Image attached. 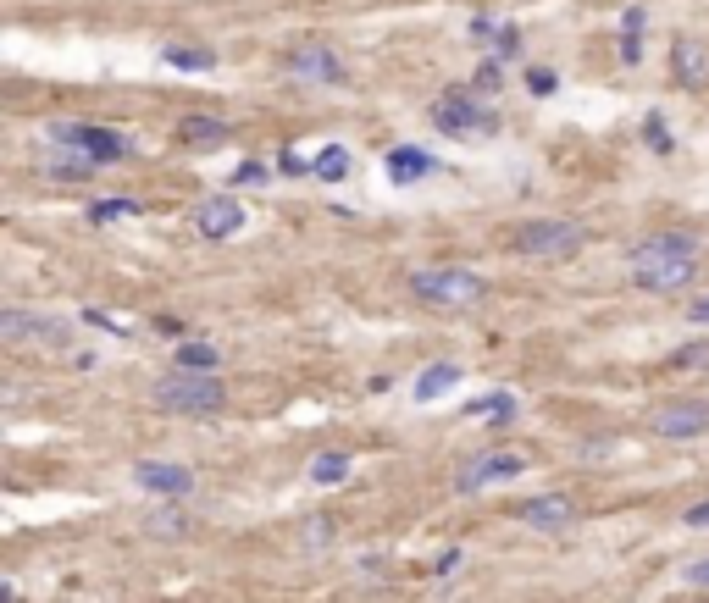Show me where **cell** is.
<instances>
[{"label":"cell","mask_w":709,"mask_h":603,"mask_svg":"<svg viewBox=\"0 0 709 603\" xmlns=\"http://www.w3.org/2000/svg\"><path fill=\"white\" fill-rule=\"evenodd\" d=\"M626 261H632L637 288H649V294H676V288H687L693 272H698V238L693 233H649Z\"/></svg>","instance_id":"obj_1"},{"label":"cell","mask_w":709,"mask_h":603,"mask_svg":"<svg viewBox=\"0 0 709 603\" xmlns=\"http://www.w3.org/2000/svg\"><path fill=\"white\" fill-rule=\"evenodd\" d=\"M150 399H156V410H172V415H217L228 393H222V382L211 377V371H178L172 366L167 377H156Z\"/></svg>","instance_id":"obj_2"},{"label":"cell","mask_w":709,"mask_h":603,"mask_svg":"<svg viewBox=\"0 0 709 603\" xmlns=\"http://www.w3.org/2000/svg\"><path fill=\"white\" fill-rule=\"evenodd\" d=\"M410 294L421 305H438V310H471L488 299V283L477 272H460V266H433V272L410 277Z\"/></svg>","instance_id":"obj_3"},{"label":"cell","mask_w":709,"mask_h":603,"mask_svg":"<svg viewBox=\"0 0 709 603\" xmlns=\"http://www.w3.org/2000/svg\"><path fill=\"white\" fill-rule=\"evenodd\" d=\"M433 122L444 133H455V139H493V133H499V117H493L488 106H477L471 95L433 100Z\"/></svg>","instance_id":"obj_4"},{"label":"cell","mask_w":709,"mask_h":603,"mask_svg":"<svg viewBox=\"0 0 709 603\" xmlns=\"http://www.w3.org/2000/svg\"><path fill=\"white\" fill-rule=\"evenodd\" d=\"M582 244H588V233H582L577 222H560V216H543V222L521 227V249L538 255V261H560V255H571V249H582Z\"/></svg>","instance_id":"obj_5"},{"label":"cell","mask_w":709,"mask_h":603,"mask_svg":"<svg viewBox=\"0 0 709 603\" xmlns=\"http://www.w3.org/2000/svg\"><path fill=\"white\" fill-rule=\"evenodd\" d=\"M50 144H67V150H84L95 161H122L128 155V139L111 128H95V122H56L50 128Z\"/></svg>","instance_id":"obj_6"},{"label":"cell","mask_w":709,"mask_h":603,"mask_svg":"<svg viewBox=\"0 0 709 603\" xmlns=\"http://www.w3.org/2000/svg\"><path fill=\"white\" fill-rule=\"evenodd\" d=\"M289 72H294L300 83H322V89H344V78H349L344 61H338L333 50L322 45V39H305V45L289 56Z\"/></svg>","instance_id":"obj_7"},{"label":"cell","mask_w":709,"mask_h":603,"mask_svg":"<svg viewBox=\"0 0 709 603\" xmlns=\"http://www.w3.org/2000/svg\"><path fill=\"white\" fill-rule=\"evenodd\" d=\"M0 338L23 349V343H67V321L34 316V310H0Z\"/></svg>","instance_id":"obj_8"},{"label":"cell","mask_w":709,"mask_h":603,"mask_svg":"<svg viewBox=\"0 0 709 603\" xmlns=\"http://www.w3.org/2000/svg\"><path fill=\"white\" fill-rule=\"evenodd\" d=\"M654 432H660V438H671V443L704 438V432H709V404H704V399H676V404H665V410L654 415Z\"/></svg>","instance_id":"obj_9"},{"label":"cell","mask_w":709,"mask_h":603,"mask_svg":"<svg viewBox=\"0 0 709 603\" xmlns=\"http://www.w3.org/2000/svg\"><path fill=\"white\" fill-rule=\"evenodd\" d=\"M521 471H527L521 454H477V460L460 465L455 487H460V493H482L488 482H510V476H521Z\"/></svg>","instance_id":"obj_10"},{"label":"cell","mask_w":709,"mask_h":603,"mask_svg":"<svg viewBox=\"0 0 709 603\" xmlns=\"http://www.w3.org/2000/svg\"><path fill=\"white\" fill-rule=\"evenodd\" d=\"M133 482L145 487V493L183 498L194 487V471H189V465H172V460H139V465H133Z\"/></svg>","instance_id":"obj_11"},{"label":"cell","mask_w":709,"mask_h":603,"mask_svg":"<svg viewBox=\"0 0 709 603\" xmlns=\"http://www.w3.org/2000/svg\"><path fill=\"white\" fill-rule=\"evenodd\" d=\"M194 227H200L205 238H233L244 227V205L233 200V194H211V200L194 205Z\"/></svg>","instance_id":"obj_12"},{"label":"cell","mask_w":709,"mask_h":603,"mask_svg":"<svg viewBox=\"0 0 709 603\" xmlns=\"http://www.w3.org/2000/svg\"><path fill=\"white\" fill-rule=\"evenodd\" d=\"M521 521L538 526V532H565V526L577 521V504L565 493H543V498H532V504H521Z\"/></svg>","instance_id":"obj_13"},{"label":"cell","mask_w":709,"mask_h":603,"mask_svg":"<svg viewBox=\"0 0 709 603\" xmlns=\"http://www.w3.org/2000/svg\"><path fill=\"white\" fill-rule=\"evenodd\" d=\"M671 72L682 89H704L709 83V50L698 45V39H676L671 45Z\"/></svg>","instance_id":"obj_14"},{"label":"cell","mask_w":709,"mask_h":603,"mask_svg":"<svg viewBox=\"0 0 709 603\" xmlns=\"http://www.w3.org/2000/svg\"><path fill=\"white\" fill-rule=\"evenodd\" d=\"M438 161L427 150H416V144H399V150H388V178L394 183H421V178H433Z\"/></svg>","instance_id":"obj_15"},{"label":"cell","mask_w":709,"mask_h":603,"mask_svg":"<svg viewBox=\"0 0 709 603\" xmlns=\"http://www.w3.org/2000/svg\"><path fill=\"white\" fill-rule=\"evenodd\" d=\"M95 155H84V150H67V144H56V150L45 155V172L50 178H61V183H84V178H95Z\"/></svg>","instance_id":"obj_16"},{"label":"cell","mask_w":709,"mask_h":603,"mask_svg":"<svg viewBox=\"0 0 709 603\" xmlns=\"http://www.w3.org/2000/svg\"><path fill=\"white\" fill-rule=\"evenodd\" d=\"M449 388H460V366L455 360H433V366L416 377V388H410V399H421V404H433L438 393H449Z\"/></svg>","instance_id":"obj_17"},{"label":"cell","mask_w":709,"mask_h":603,"mask_svg":"<svg viewBox=\"0 0 709 603\" xmlns=\"http://www.w3.org/2000/svg\"><path fill=\"white\" fill-rule=\"evenodd\" d=\"M228 122H222V117H183L178 122V139L183 144H228Z\"/></svg>","instance_id":"obj_18"},{"label":"cell","mask_w":709,"mask_h":603,"mask_svg":"<svg viewBox=\"0 0 709 603\" xmlns=\"http://www.w3.org/2000/svg\"><path fill=\"white\" fill-rule=\"evenodd\" d=\"M161 67H178V72H211L217 56L200 45H161Z\"/></svg>","instance_id":"obj_19"},{"label":"cell","mask_w":709,"mask_h":603,"mask_svg":"<svg viewBox=\"0 0 709 603\" xmlns=\"http://www.w3.org/2000/svg\"><path fill=\"white\" fill-rule=\"evenodd\" d=\"M349 471H355V460H349L344 449H327V454H316V460H311V482L316 487H338Z\"/></svg>","instance_id":"obj_20"},{"label":"cell","mask_w":709,"mask_h":603,"mask_svg":"<svg viewBox=\"0 0 709 603\" xmlns=\"http://www.w3.org/2000/svg\"><path fill=\"white\" fill-rule=\"evenodd\" d=\"M172 366L178 371H217L222 349H211V343H178V349H172Z\"/></svg>","instance_id":"obj_21"},{"label":"cell","mask_w":709,"mask_h":603,"mask_svg":"<svg viewBox=\"0 0 709 603\" xmlns=\"http://www.w3.org/2000/svg\"><path fill=\"white\" fill-rule=\"evenodd\" d=\"M349 166H355V161H349V150H344V144H327V150L311 161V172H316L322 183H344V178H349Z\"/></svg>","instance_id":"obj_22"},{"label":"cell","mask_w":709,"mask_h":603,"mask_svg":"<svg viewBox=\"0 0 709 603\" xmlns=\"http://www.w3.org/2000/svg\"><path fill=\"white\" fill-rule=\"evenodd\" d=\"M466 415H477V421H510V415H516V399H510V393H493V399H471Z\"/></svg>","instance_id":"obj_23"},{"label":"cell","mask_w":709,"mask_h":603,"mask_svg":"<svg viewBox=\"0 0 709 603\" xmlns=\"http://www.w3.org/2000/svg\"><path fill=\"white\" fill-rule=\"evenodd\" d=\"M145 526H150V537H183L189 532V515H183V509H156Z\"/></svg>","instance_id":"obj_24"},{"label":"cell","mask_w":709,"mask_h":603,"mask_svg":"<svg viewBox=\"0 0 709 603\" xmlns=\"http://www.w3.org/2000/svg\"><path fill=\"white\" fill-rule=\"evenodd\" d=\"M643 139H649V150H660V155H671V150H676L671 122H665L660 111H649V117H643Z\"/></svg>","instance_id":"obj_25"},{"label":"cell","mask_w":709,"mask_h":603,"mask_svg":"<svg viewBox=\"0 0 709 603\" xmlns=\"http://www.w3.org/2000/svg\"><path fill=\"white\" fill-rule=\"evenodd\" d=\"M122 216H139L133 200H95L89 205V222H122Z\"/></svg>","instance_id":"obj_26"},{"label":"cell","mask_w":709,"mask_h":603,"mask_svg":"<svg viewBox=\"0 0 709 603\" xmlns=\"http://www.w3.org/2000/svg\"><path fill=\"white\" fill-rule=\"evenodd\" d=\"M527 89H532V95H538V100H549L554 89H560V78H554L549 67H527Z\"/></svg>","instance_id":"obj_27"},{"label":"cell","mask_w":709,"mask_h":603,"mask_svg":"<svg viewBox=\"0 0 709 603\" xmlns=\"http://www.w3.org/2000/svg\"><path fill=\"white\" fill-rule=\"evenodd\" d=\"M471 89H477V95H493V89H499V61H482L477 78H471Z\"/></svg>","instance_id":"obj_28"},{"label":"cell","mask_w":709,"mask_h":603,"mask_svg":"<svg viewBox=\"0 0 709 603\" xmlns=\"http://www.w3.org/2000/svg\"><path fill=\"white\" fill-rule=\"evenodd\" d=\"M305 543H311V548L333 543V521H327V515H316V521H305Z\"/></svg>","instance_id":"obj_29"},{"label":"cell","mask_w":709,"mask_h":603,"mask_svg":"<svg viewBox=\"0 0 709 603\" xmlns=\"http://www.w3.org/2000/svg\"><path fill=\"white\" fill-rule=\"evenodd\" d=\"M233 183H244V189H255V183H266V166H261V161H244L239 172H233Z\"/></svg>","instance_id":"obj_30"},{"label":"cell","mask_w":709,"mask_h":603,"mask_svg":"<svg viewBox=\"0 0 709 603\" xmlns=\"http://www.w3.org/2000/svg\"><path fill=\"white\" fill-rule=\"evenodd\" d=\"M499 28H505V23H499V17H488V12L471 17V34H477V39H499Z\"/></svg>","instance_id":"obj_31"},{"label":"cell","mask_w":709,"mask_h":603,"mask_svg":"<svg viewBox=\"0 0 709 603\" xmlns=\"http://www.w3.org/2000/svg\"><path fill=\"white\" fill-rule=\"evenodd\" d=\"M676 366H709V343H687L682 355H676Z\"/></svg>","instance_id":"obj_32"},{"label":"cell","mask_w":709,"mask_h":603,"mask_svg":"<svg viewBox=\"0 0 709 603\" xmlns=\"http://www.w3.org/2000/svg\"><path fill=\"white\" fill-rule=\"evenodd\" d=\"M682 526H687V532H704V526H709V498H704V504H693V509H687V515H682Z\"/></svg>","instance_id":"obj_33"},{"label":"cell","mask_w":709,"mask_h":603,"mask_svg":"<svg viewBox=\"0 0 709 603\" xmlns=\"http://www.w3.org/2000/svg\"><path fill=\"white\" fill-rule=\"evenodd\" d=\"M682 576L693 581V587H709V554H704V559H693V565H687Z\"/></svg>","instance_id":"obj_34"},{"label":"cell","mask_w":709,"mask_h":603,"mask_svg":"<svg viewBox=\"0 0 709 603\" xmlns=\"http://www.w3.org/2000/svg\"><path fill=\"white\" fill-rule=\"evenodd\" d=\"M493 45H499V56H516V50H521V34H516V28H499V39H493Z\"/></svg>","instance_id":"obj_35"},{"label":"cell","mask_w":709,"mask_h":603,"mask_svg":"<svg viewBox=\"0 0 709 603\" xmlns=\"http://www.w3.org/2000/svg\"><path fill=\"white\" fill-rule=\"evenodd\" d=\"M687 321H693V327H709V294H704V299H693V305H687Z\"/></svg>","instance_id":"obj_36"}]
</instances>
